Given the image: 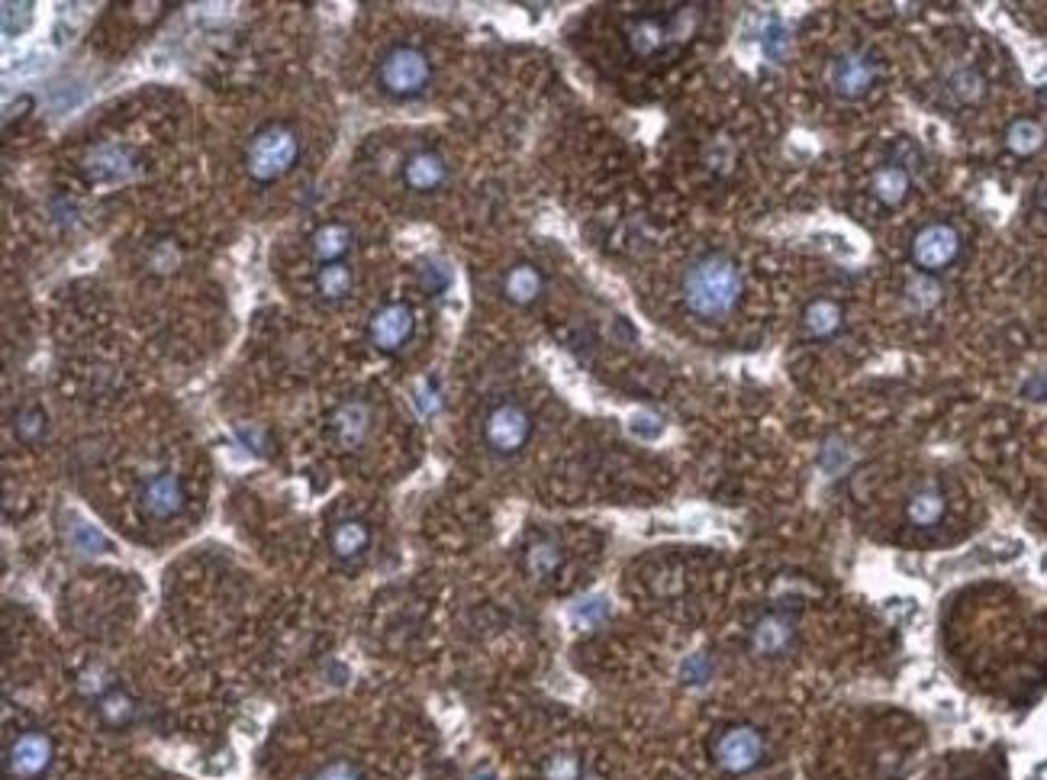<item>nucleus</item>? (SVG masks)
I'll use <instances>...</instances> for the list:
<instances>
[{"mask_svg": "<svg viewBox=\"0 0 1047 780\" xmlns=\"http://www.w3.org/2000/svg\"><path fill=\"white\" fill-rule=\"evenodd\" d=\"M419 281H423V287H426L429 294H439L442 287L448 284V274H445V271H439L435 265H426V268H423V278H419Z\"/></svg>", "mask_w": 1047, "mask_h": 780, "instance_id": "32", "label": "nucleus"}, {"mask_svg": "<svg viewBox=\"0 0 1047 780\" xmlns=\"http://www.w3.org/2000/svg\"><path fill=\"white\" fill-rule=\"evenodd\" d=\"M352 242H355V233L345 223H326L310 236V249L319 265H332V262H342L348 249H352Z\"/></svg>", "mask_w": 1047, "mask_h": 780, "instance_id": "12", "label": "nucleus"}, {"mask_svg": "<svg viewBox=\"0 0 1047 780\" xmlns=\"http://www.w3.org/2000/svg\"><path fill=\"white\" fill-rule=\"evenodd\" d=\"M313 780H361V774H358L355 764H348V761H332V764H326L323 771H316Z\"/></svg>", "mask_w": 1047, "mask_h": 780, "instance_id": "30", "label": "nucleus"}, {"mask_svg": "<svg viewBox=\"0 0 1047 780\" xmlns=\"http://www.w3.org/2000/svg\"><path fill=\"white\" fill-rule=\"evenodd\" d=\"M184 484L178 474H155V478L142 487V510L155 519H171L184 510Z\"/></svg>", "mask_w": 1047, "mask_h": 780, "instance_id": "10", "label": "nucleus"}, {"mask_svg": "<svg viewBox=\"0 0 1047 780\" xmlns=\"http://www.w3.org/2000/svg\"><path fill=\"white\" fill-rule=\"evenodd\" d=\"M52 755H55V751H52L49 735H42V732H23L20 739L7 748V758H4L7 774H10V777H20V780H36V777H42V774L49 771Z\"/></svg>", "mask_w": 1047, "mask_h": 780, "instance_id": "9", "label": "nucleus"}, {"mask_svg": "<svg viewBox=\"0 0 1047 780\" xmlns=\"http://www.w3.org/2000/svg\"><path fill=\"white\" fill-rule=\"evenodd\" d=\"M741 297V271L729 255H703L683 274V303L703 320L732 313Z\"/></svg>", "mask_w": 1047, "mask_h": 780, "instance_id": "1", "label": "nucleus"}, {"mask_svg": "<svg viewBox=\"0 0 1047 780\" xmlns=\"http://www.w3.org/2000/svg\"><path fill=\"white\" fill-rule=\"evenodd\" d=\"M13 432H17L20 442L36 445L42 436H46V413H42L39 407L20 410V413H17V423H13Z\"/></svg>", "mask_w": 1047, "mask_h": 780, "instance_id": "26", "label": "nucleus"}, {"mask_svg": "<svg viewBox=\"0 0 1047 780\" xmlns=\"http://www.w3.org/2000/svg\"><path fill=\"white\" fill-rule=\"evenodd\" d=\"M300 158V136L287 123H268L249 139L245 149V171L258 184L281 181Z\"/></svg>", "mask_w": 1047, "mask_h": 780, "instance_id": "2", "label": "nucleus"}, {"mask_svg": "<svg viewBox=\"0 0 1047 780\" xmlns=\"http://www.w3.org/2000/svg\"><path fill=\"white\" fill-rule=\"evenodd\" d=\"M1028 780H1047V758L1035 764V771L1028 774Z\"/></svg>", "mask_w": 1047, "mask_h": 780, "instance_id": "34", "label": "nucleus"}, {"mask_svg": "<svg viewBox=\"0 0 1047 780\" xmlns=\"http://www.w3.org/2000/svg\"><path fill=\"white\" fill-rule=\"evenodd\" d=\"M909 294H912V300H919L922 307H932V303H938L941 287H938L935 281H928V278H919V281H915V284L909 287Z\"/></svg>", "mask_w": 1047, "mask_h": 780, "instance_id": "31", "label": "nucleus"}, {"mask_svg": "<svg viewBox=\"0 0 1047 780\" xmlns=\"http://www.w3.org/2000/svg\"><path fill=\"white\" fill-rule=\"evenodd\" d=\"M97 713H100V719L107 722V726L120 729V726H126V722H133V716H136V703L129 700L126 693H120V690H110V693H104V697H100Z\"/></svg>", "mask_w": 1047, "mask_h": 780, "instance_id": "24", "label": "nucleus"}, {"mask_svg": "<svg viewBox=\"0 0 1047 780\" xmlns=\"http://www.w3.org/2000/svg\"><path fill=\"white\" fill-rule=\"evenodd\" d=\"M1041 207H1044V213H1047V191H1044V197H1041Z\"/></svg>", "mask_w": 1047, "mask_h": 780, "instance_id": "35", "label": "nucleus"}, {"mask_svg": "<svg viewBox=\"0 0 1047 780\" xmlns=\"http://www.w3.org/2000/svg\"><path fill=\"white\" fill-rule=\"evenodd\" d=\"M683 677H687L690 684H703L709 677V664L703 658H693V661L683 664Z\"/></svg>", "mask_w": 1047, "mask_h": 780, "instance_id": "33", "label": "nucleus"}, {"mask_svg": "<svg viewBox=\"0 0 1047 780\" xmlns=\"http://www.w3.org/2000/svg\"><path fill=\"white\" fill-rule=\"evenodd\" d=\"M542 287H545L542 271H538L535 265H526V262L510 268V271H506V278H503V294H506V300H513V303L538 300Z\"/></svg>", "mask_w": 1047, "mask_h": 780, "instance_id": "19", "label": "nucleus"}, {"mask_svg": "<svg viewBox=\"0 0 1047 780\" xmlns=\"http://www.w3.org/2000/svg\"><path fill=\"white\" fill-rule=\"evenodd\" d=\"M667 36H671V26L661 23L658 17H642L635 20L629 26V33H625V39H629V49L635 55H642V59H651V55H658L664 46H667Z\"/></svg>", "mask_w": 1047, "mask_h": 780, "instance_id": "15", "label": "nucleus"}, {"mask_svg": "<svg viewBox=\"0 0 1047 780\" xmlns=\"http://www.w3.org/2000/svg\"><path fill=\"white\" fill-rule=\"evenodd\" d=\"M532 436V416L519 403H497L484 420V439L497 455H516Z\"/></svg>", "mask_w": 1047, "mask_h": 780, "instance_id": "6", "label": "nucleus"}, {"mask_svg": "<svg viewBox=\"0 0 1047 780\" xmlns=\"http://www.w3.org/2000/svg\"><path fill=\"white\" fill-rule=\"evenodd\" d=\"M580 774H584V768H580V761L574 755H555L548 758L542 768L545 780H580Z\"/></svg>", "mask_w": 1047, "mask_h": 780, "instance_id": "28", "label": "nucleus"}, {"mask_svg": "<svg viewBox=\"0 0 1047 780\" xmlns=\"http://www.w3.org/2000/svg\"><path fill=\"white\" fill-rule=\"evenodd\" d=\"M609 613V603L603 597H593V600H584L574 610V619L577 623H596V619H603Z\"/></svg>", "mask_w": 1047, "mask_h": 780, "instance_id": "29", "label": "nucleus"}, {"mask_svg": "<svg viewBox=\"0 0 1047 780\" xmlns=\"http://www.w3.org/2000/svg\"><path fill=\"white\" fill-rule=\"evenodd\" d=\"M71 545H75L78 552H84V555H100V552H110V548H113L104 532H97L94 526H87V523L71 526Z\"/></svg>", "mask_w": 1047, "mask_h": 780, "instance_id": "27", "label": "nucleus"}, {"mask_svg": "<svg viewBox=\"0 0 1047 780\" xmlns=\"http://www.w3.org/2000/svg\"><path fill=\"white\" fill-rule=\"evenodd\" d=\"M561 561H564V555H561V548L555 542L538 539V542L529 545V552H526V571L532 577H551L561 568Z\"/></svg>", "mask_w": 1047, "mask_h": 780, "instance_id": "23", "label": "nucleus"}, {"mask_svg": "<svg viewBox=\"0 0 1047 780\" xmlns=\"http://www.w3.org/2000/svg\"><path fill=\"white\" fill-rule=\"evenodd\" d=\"M1044 126L1041 123H1035V120H1015L1009 129H1006V149L1012 152V155H1019V158H1028V155H1035V152H1041L1044 149Z\"/></svg>", "mask_w": 1047, "mask_h": 780, "instance_id": "21", "label": "nucleus"}, {"mask_svg": "<svg viewBox=\"0 0 1047 780\" xmlns=\"http://www.w3.org/2000/svg\"><path fill=\"white\" fill-rule=\"evenodd\" d=\"M368 542H371V532H368L365 523H358V519H342V523H336V529H332V536H329L332 552H336V558H342V561L358 558L368 548Z\"/></svg>", "mask_w": 1047, "mask_h": 780, "instance_id": "20", "label": "nucleus"}, {"mask_svg": "<svg viewBox=\"0 0 1047 780\" xmlns=\"http://www.w3.org/2000/svg\"><path fill=\"white\" fill-rule=\"evenodd\" d=\"M712 761L725 774H751L764 761V739L754 726H729L712 739Z\"/></svg>", "mask_w": 1047, "mask_h": 780, "instance_id": "4", "label": "nucleus"}, {"mask_svg": "<svg viewBox=\"0 0 1047 780\" xmlns=\"http://www.w3.org/2000/svg\"><path fill=\"white\" fill-rule=\"evenodd\" d=\"M877 81V65L867 52H845L828 68V84L841 100L864 97Z\"/></svg>", "mask_w": 1047, "mask_h": 780, "instance_id": "8", "label": "nucleus"}, {"mask_svg": "<svg viewBox=\"0 0 1047 780\" xmlns=\"http://www.w3.org/2000/svg\"><path fill=\"white\" fill-rule=\"evenodd\" d=\"M948 91H951V97L957 100V104H977V100L986 94V81H983L980 71L961 68V71H954Z\"/></svg>", "mask_w": 1047, "mask_h": 780, "instance_id": "25", "label": "nucleus"}, {"mask_svg": "<svg viewBox=\"0 0 1047 780\" xmlns=\"http://www.w3.org/2000/svg\"><path fill=\"white\" fill-rule=\"evenodd\" d=\"M332 429H336V436L345 449H355L371 429V410L365 403H345V407L332 416Z\"/></svg>", "mask_w": 1047, "mask_h": 780, "instance_id": "18", "label": "nucleus"}, {"mask_svg": "<svg viewBox=\"0 0 1047 780\" xmlns=\"http://www.w3.org/2000/svg\"><path fill=\"white\" fill-rule=\"evenodd\" d=\"M445 178H448V165H445V158L435 155V152H416V155L406 158V165H403V181L410 184L413 191L429 194V191H435V187H442Z\"/></svg>", "mask_w": 1047, "mask_h": 780, "instance_id": "11", "label": "nucleus"}, {"mask_svg": "<svg viewBox=\"0 0 1047 780\" xmlns=\"http://www.w3.org/2000/svg\"><path fill=\"white\" fill-rule=\"evenodd\" d=\"M841 323H845V313H841L838 303L828 300V297L812 300L809 307L803 310V329L809 332L812 339H819V342L832 339L835 332L841 329Z\"/></svg>", "mask_w": 1047, "mask_h": 780, "instance_id": "16", "label": "nucleus"}, {"mask_svg": "<svg viewBox=\"0 0 1047 780\" xmlns=\"http://www.w3.org/2000/svg\"><path fill=\"white\" fill-rule=\"evenodd\" d=\"M944 513H948V500H944V494L938 487L915 490V494L909 497V503H906V519L912 526H922V529L938 526L944 519Z\"/></svg>", "mask_w": 1047, "mask_h": 780, "instance_id": "17", "label": "nucleus"}, {"mask_svg": "<svg viewBox=\"0 0 1047 780\" xmlns=\"http://www.w3.org/2000/svg\"><path fill=\"white\" fill-rule=\"evenodd\" d=\"M751 642H754V648H758L761 655H780V652H787V648L793 645V623H790L787 616L770 613V616L761 619L758 626H754Z\"/></svg>", "mask_w": 1047, "mask_h": 780, "instance_id": "14", "label": "nucleus"}, {"mask_svg": "<svg viewBox=\"0 0 1047 780\" xmlns=\"http://www.w3.org/2000/svg\"><path fill=\"white\" fill-rule=\"evenodd\" d=\"M413 332H416V316L400 300L377 307L374 316H371V323H368V339H371L374 349L384 352V355L400 352L403 345L413 339Z\"/></svg>", "mask_w": 1047, "mask_h": 780, "instance_id": "7", "label": "nucleus"}, {"mask_svg": "<svg viewBox=\"0 0 1047 780\" xmlns=\"http://www.w3.org/2000/svg\"><path fill=\"white\" fill-rule=\"evenodd\" d=\"M870 191L880 200L883 207H899L906 204V197L912 191V175L906 171V165L890 162L874 171V181H870Z\"/></svg>", "mask_w": 1047, "mask_h": 780, "instance_id": "13", "label": "nucleus"}, {"mask_svg": "<svg viewBox=\"0 0 1047 780\" xmlns=\"http://www.w3.org/2000/svg\"><path fill=\"white\" fill-rule=\"evenodd\" d=\"M352 284H355V274H352V265H345V262L323 265L316 274V291L326 300H342L348 291H352Z\"/></svg>", "mask_w": 1047, "mask_h": 780, "instance_id": "22", "label": "nucleus"}, {"mask_svg": "<svg viewBox=\"0 0 1047 780\" xmlns=\"http://www.w3.org/2000/svg\"><path fill=\"white\" fill-rule=\"evenodd\" d=\"M961 233L951 223H928L922 226L919 233L912 236L909 255L919 271L925 274H938L944 268H951L961 255Z\"/></svg>", "mask_w": 1047, "mask_h": 780, "instance_id": "5", "label": "nucleus"}, {"mask_svg": "<svg viewBox=\"0 0 1047 780\" xmlns=\"http://www.w3.org/2000/svg\"><path fill=\"white\" fill-rule=\"evenodd\" d=\"M429 81H432L429 55L416 46L387 49L381 65H377V88L394 100H413L419 94H426Z\"/></svg>", "mask_w": 1047, "mask_h": 780, "instance_id": "3", "label": "nucleus"}]
</instances>
